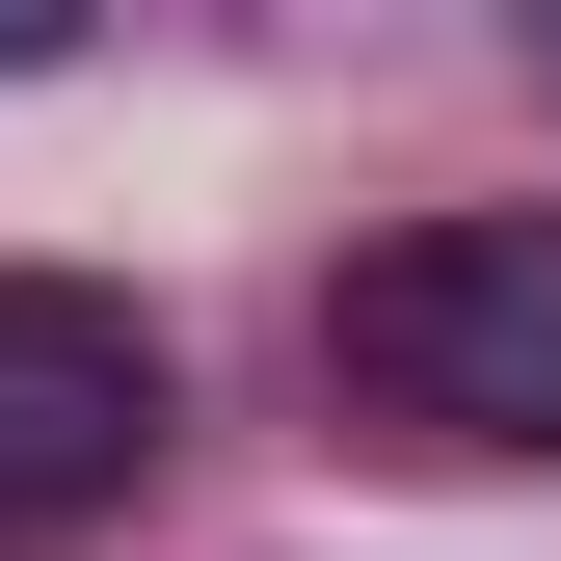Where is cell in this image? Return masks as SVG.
<instances>
[{"instance_id":"1","label":"cell","mask_w":561,"mask_h":561,"mask_svg":"<svg viewBox=\"0 0 561 561\" xmlns=\"http://www.w3.org/2000/svg\"><path fill=\"white\" fill-rule=\"evenodd\" d=\"M321 375L375 401L401 455H561V215H401L347 267Z\"/></svg>"},{"instance_id":"2","label":"cell","mask_w":561,"mask_h":561,"mask_svg":"<svg viewBox=\"0 0 561 561\" xmlns=\"http://www.w3.org/2000/svg\"><path fill=\"white\" fill-rule=\"evenodd\" d=\"M161 321L134 295H81V267H0V535H81V508H134V455H161Z\"/></svg>"},{"instance_id":"3","label":"cell","mask_w":561,"mask_h":561,"mask_svg":"<svg viewBox=\"0 0 561 561\" xmlns=\"http://www.w3.org/2000/svg\"><path fill=\"white\" fill-rule=\"evenodd\" d=\"M0 54H54V27H27V0H0Z\"/></svg>"}]
</instances>
